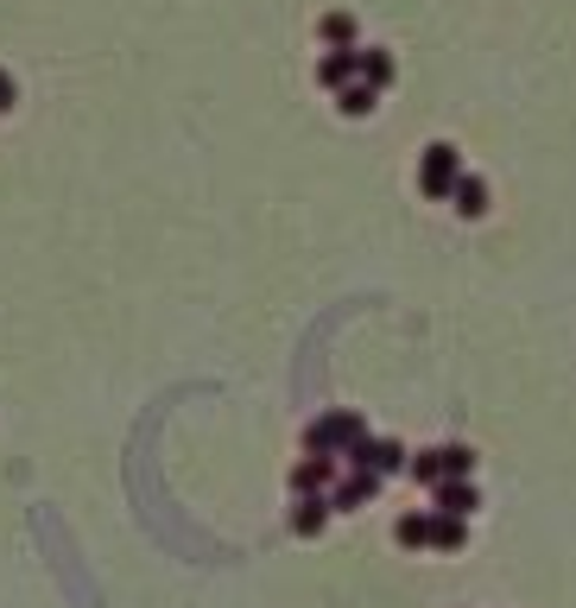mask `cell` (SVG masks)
I'll list each match as a JSON object with an SVG mask.
<instances>
[{
    "mask_svg": "<svg viewBox=\"0 0 576 608\" xmlns=\"http://www.w3.org/2000/svg\"><path fill=\"white\" fill-rule=\"evenodd\" d=\"M361 437H368L361 412H324V419H311V431H304V450L311 456H349Z\"/></svg>",
    "mask_w": 576,
    "mask_h": 608,
    "instance_id": "6da1fadb",
    "label": "cell"
},
{
    "mask_svg": "<svg viewBox=\"0 0 576 608\" xmlns=\"http://www.w3.org/2000/svg\"><path fill=\"white\" fill-rule=\"evenodd\" d=\"M456 177H463V159H456V146H425V165H419V191L425 197H450L456 191Z\"/></svg>",
    "mask_w": 576,
    "mask_h": 608,
    "instance_id": "7a4b0ae2",
    "label": "cell"
},
{
    "mask_svg": "<svg viewBox=\"0 0 576 608\" xmlns=\"http://www.w3.org/2000/svg\"><path fill=\"white\" fill-rule=\"evenodd\" d=\"M349 463L387 481V476H400V469H405V444H393V437H361V444L349 450Z\"/></svg>",
    "mask_w": 576,
    "mask_h": 608,
    "instance_id": "3957f363",
    "label": "cell"
},
{
    "mask_svg": "<svg viewBox=\"0 0 576 608\" xmlns=\"http://www.w3.org/2000/svg\"><path fill=\"white\" fill-rule=\"evenodd\" d=\"M380 495V476H368V469H349V476L329 481V507L336 513H355V507H368Z\"/></svg>",
    "mask_w": 576,
    "mask_h": 608,
    "instance_id": "277c9868",
    "label": "cell"
},
{
    "mask_svg": "<svg viewBox=\"0 0 576 608\" xmlns=\"http://www.w3.org/2000/svg\"><path fill=\"white\" fill-rule=\"evenodd\" d=\"M431 501H437V513H456V520H469V513H476L481 507V488L476 481H437V488H431Z\"/></svg>",
    "mask_w": 576,
    "mask_h": 608,
    "instance_id": "5b68a950",
    "label": "cell"
},
{
    "mask_svg": "<svg viewBox=\"0 0 576 608\" xmlns=\"http://www.w3.org/2000/svg\"><path fill=\"white\" fill-rule=\"evenodd\" d=\"M329 481H336V456H304L292 469V495H329Z\"/></svg>",
    "mask_w": 576,
    "mask_h": 608,
    "instance_id": "8992f818",
    "label": "cell"
},
{
    "mask_svg": "<svg viewBox=\"0 0 576 608\" xmlns=\"http://www.w3.org/2000/svg\"><path fill=\"white\" fill-rule=\"evenodd\" d=\"M329 513H336L329 495H298V507H292V532H298V539H317V532L329 526Z\"/></svg>",
    "mask_w": 576,
    "mask_h": 608,
    "instance_id": "52a82bcc",
    "label": "cell"
},
{
    "mask_svg": "<svg viewBox=\"0 0 576 608\" xmlns=\"http://www.w3.org/2000/svg\"><path fill=\"white\" fill-rule=\"evenodd\" d=\"M355 76H361V57H355V51H329L324 64H317V83H324V89H349Z\"/></svg>",
    "mask_w": 576,
    "mask_h": 608,
    "instance_id": "ba28073f",
    "label": "cell"
},
{
    "mask_svg": "<svg viewBox=\"0 0 576 608\" xmlns=\"http://www.w3.org/2000/svg\"><path fill=\"white\" fill-rule=\"evenodd\" d=\"M469 545V526L456 513H431V552H463Z\"/></svg>",
    "mask_w": 576,
    "mask_h": 608,
    "instance_id": "9c48e42d",
    "label": "cell"
},
{
    "mask_svg": "<svg viewBox=\"0 0 576 608\" xmlns=\"http://www.w3.org/2000/svg\"><path fill=\"white\" fill-rule=\"evenodd\" d=\"M393 539H400L405 552H425L431 545V513H400V520H393Z\"/></svg>",
    "mask_w": 576,
    "mask_h": 608,
    "instance_id": "30bf717a",
    "label": "cell"
},
{
    "mask_svg": "<svg viewBox=\"0 0 576 608\" xmlns=\"http://www.w3.org/2000/svg\"><path fill=\"white\" fill-rule=\"evenodd\" d=\"M437 463H444V481H469L476 476V450H469V444H437Z\"/></svg>",
    "mask_w": 576,
    "mask_h": 608,
    "instance_id": "8fae6325",
    "label": "cell"
},
{
    "mask_svg": "<svg viewBox=\"0 0 576 608\" xmlns=\"http://www.w3.org/2000/svg\"><path fill=\"white\" fill-rule=\"evenodd\" d=\"M456 209H463V216H481V209H488V184H481V177H456Z\"/></svg>",
    "mask_w": 576,
    "mask_h": 608,
    "instance_id": "7c38bea8",
    "label": "cell"
},
{
    "mask_svg": "<svg viewBox=\"0 0 576 608\" xmlns=\"http://www.w3.org/2000/svg\"><path fill=\"white\" fill-rule=\"evenodd\" d=\"M405 476L419 481V488H437V481H444V463H437V450H419V456H405Z\"/></svg>",
    "mask_w": 576,
    "mask_h": 608,
    "instance_id": "4fadbf2b",
    "label": "cell"
},
{
    "mask_svg": "<svg viewBox=\"0 0 576 608\" xmlns=\"http://www.w3.org/2000/svg\"><path fill=\"white\" fill-rule=\"evenodd\" d=\"M355 57H361L368 89H387V83H393V57H387V51H355Z\"/></svg>",
    "mask_w": 576,
    "mask_h": 608,
    "instance_id": "5bb4252c",
    "label": "cell"
},
{
    "mask_svg": "<svg viewBox=\"0 0 576 608\" xmlns=\"http://www.w3.org/2000/svg\"><path fill=\"white\" fill-rule=\"evenodd\" d=\"M324 39H329L336 51H355V20H349V13H329V20H324Z\"/></svg>",
    "mask_w": 576,
    "mask_h": 608,
    "instance_id": "9a60e30c",
    "label": "cell"
},
{
    "mask_svg": "<svg viewBox=\"0 0 576 608\" xmlns=\"http://www.w3.org/2000/svg\"><path fill=\"white\" fill-rule=\"evenodd\" d=\"M374 96L380 89H368V83H349L343 89V115H374Z\"/></svg>",
    "mask_w": 576,
    "mask_h": 608,
    "instance_id": "2e32d148",
    "label": "cell"
},
{
    "mask_svg": "<svg viewBox=\"0 0 576 608\" xmlns=\"http://www.w3.org/2000/svg\"><path fill=\"white\" fill-rule=\"evenodd\" d=\"M7 96H13V89H7V76H0V108H7Z\"/></svg>",
    "mask_w": 576,
    "mask_h": 608,
    "instance_id": "e0dca14e",
    "label": "cell"
}]
</instances>
